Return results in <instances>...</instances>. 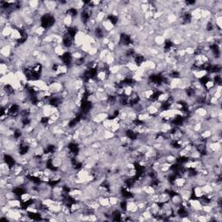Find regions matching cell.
Segmentation results:
<instances>
[{"mask_svg":"<svg viewBox=\"0 0 222 222\" xmlns=\"http://www.w3.org/2000/svg\"><path fill=\"white\" fill-rule=\"evenodd\" d=\"M103 137H104L105 140H111L112 138L115 137V133L111 132L109 129H105L104 133H103Z\"/></svg>","mask_w":222,"mask_h":222,"instance_id":"obj_12","label":"cell"},{"mask_svg":"<svg viewBox=\"0 0 222 222\" xmlns=\"http://www.w3.org/2000/svg\"><path fill=\"white\" fill-rule=\"evenodd\" d=\"M201 190H202V193H203V195H207V194H210V193H213V188L211 186L210 183H207L206 185H203L201 187Z\"/></svg>","mask_w":222,"mask_h":222,"instance_id":"obj_7","label":"cell"},{"mask_svg":"<svg viewBox=\"0 0 222 222\" xmlns=\"http://www.w3.org/2000/svg\"><path fill=\"white\" fill-rule=\"evenodd\" d=\"M166 42H167V40L165 39V37L162 35H155L154 36V43L157 46H163L166 44Z\"/></svg>","mask_w":222,"mask_h":222,"instance_id":"obj_5","label":"cell"},{"mask_svg":"<svg viewBox=\"0 0 222 222\" xmlns=\"http://www.w3.org/2000/svg\"><path fill=\"white\" fill-rule=\"evenodd\" d=\"M28 5L29 7L34 11H37L39 6H40V1L37 0H31V1H28Z\"/></svg>","mask_w":222,"mask_h":222,"instance_id":"obj_9","label":"cell"},{"mask_svg":"<svg viewBox=\"0 0 222 222\" xmlns=\"http://www.w3.org/2000/svg\"><path fill=\"white\" fill-rule=\"evenodd\" d=\"M125 66H126L127 68L128 69H129V70H130L131 72H133V73H134V72H136V69H138V67H139V66L137 65L136 64H135V63H132V62H129V63H128V64H126Z\"/></svg>","mask_w":222,"mask_h":222,"instance_id":"obj_13","label":"cell"},{"mask_svg":"<svg viewBox=\"0 0 222 222\" xmlns=\"http://www.w3.org/2000/svg\"><path fill=\"white\" fill-rule=\"evenodd\" d=\"M98 201L100 202V205L103 206V207H109V206H110L109 197H99Z\"/></svg>","mask_w":222,"mask_h":222,"instance_id":"obj_10","label":"cell"},{"mask_svg":"<svg viewBox=\"0 0 222 222\" xmlns=\"http://www.w3.org/2000/svg\"><path fill=\"white\" fill-rule=\"evenodd\" d=\"M120 129V122H114L111 126V128H109V130L113 133H116V131H118Z\"/></svg>","mask_w":222,"mask_h":222,"instance_id":"obj_14","label":"cell"},{"mask_svg":"<svg viewBox=\"0 0 222 222\" xmlns=\"http://www.w3.org/2000/svg\"><path fill=\"white\" fill-rule=\"evenodd\" d=\"M188 205L190 206L192 208H193L195 211H201L202 209V205L199 199H189L188 201Z\"/></svg>","mask_w":222,"mask_h":222,"instance_id":"obj_1","label":"cell"},{"mask_svg":"<svg viewBox=\"0 0 222 222\" xmlns=\"http://www.w3.org/2000/svg\"><path fill=\"white\" fill-rule=\"evenodd\" d=\"M51 109L52 105H51V104H45V105L42 108V114H43V116H44V117H46V118H49L52 114Z\"/></svg>","mask_w":222,"mask_h":222,"instance_id":"obj_4","label":"cell"},{"mask_svg":"<svg viewBox=\"0 0 222 222\" xmlns=\"http://www.w3.org/2000/svg\"><path fill=\"white\" fill-rule=\"evenodd\" d=\"M19 199L21 200V201L23 203L25 204V203H28L29 201H31L32 200V195L28 192H24L23 193H21L19 195Z\"/></svg>","mask_w":222,"mask_h":222,"instance_id":"obj_6","label":"cell"},{"mask_svg":"<svg viewBox=\"0 0 222 222\" xmlns=\"http://www.w3.org/2000/svg\"><path fill=\"white\" fill-rule=\"evenodd\" d=\"M113 123H114V121H113L112 118H108V119H106L105 121H103V122H102L104 129H109V128H111V126H112Z\"/></svg>","mask_w":222,"mask_h":222,"instance_id":"obj_11","label":"cell"},{"mask_svg":"<svg viewBox=\"0 0 222 222\" xmlns=\"http://www.w3.org/2000/svg\"><path fill=\"white\" fill-rule=\"evenodd\" d=\"M192 192H193V195H194V197L197 198V199H199V198H201V196H203L202 190H201V187H199V186L193 187V189H192Z\"/></svg>","mask_w":222,"mask_h":222,"instance_id":"obj_8","label":"cell"},{"mask_svg":"<svg viewBox=\"0 0 222 222\" xmlns=\"http://www.w3.org/2000/svg\"><path fill=\"white\" fill-rule=\"evenodd\" d=\"M102 26H103V28L109 33V31H111L112 30H114L115 29V24L110 21V20H109L108 18L106 19V20H104L103 23H102Z\"/></svg>","mask_w":222,"mask_h":222,"instance_id":"obj_2","label":"cell"},{"mask_svg":"<svg viewBox=\"0 0 222 222\" xmlns=\"http://www.w3.org/2000/svg\"><path fill=\"white\" fill-rule=\"evenodd\" d=\"M23 202L21 201V200L19 198H17V199H13V200H11V201H8L7 204L8 206L11 207V208H21L22 207V204Z\"/></svg>","mask_w":222,"mask_h":222,"instance_id":"obj_3","label":"cell"}]
</instances>
